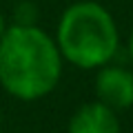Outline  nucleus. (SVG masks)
Returning <instances> with one entry per match:
<instances>
[{
	"mask_svg": "<svg viewBox=\"0 0 133 133\" xmlns=\"http://www.w3.org/2000/svg\"><path fill=\"white\" fill-rule=\"evenodd\" d=\"M66 133H120V120L115 111L95 100L73 111Z\"/></svg>",
	"mask_w": 133,
	"mask_h": 133,
	"instance_id": "20e7f679",
	"label": "nucleus"
},
{
	"mask_svg": "<svg viewBox=\"0 0 133 133\" xmlns=\"http://www.w3.org/2000/svg\"><path fill=\"white\" fill-rule=\"evenodd\" d=\"M62 56L38 24H11L0 36V87L16 100L36 102L58 87Z\"/></svg>",
	"mask_w": 133,
	"mask_h": 133,
	"instance_id": "f257e3e1",
	"label": "nucleus"
},
{
	"mask_svg": "<svg viewBox=\"0 0 133 133\" xmlns=\"http://www.w3.org/2000/svg\"><path fill=\"white\" fill-rule=\"evenodd\" d=\"M53 40L62 60L87 71L113 62L120 49L115 18L95 0H80L66 7L58 20Z\"/></svg>",
	"mask_w": 133,
	"mask_h": 133,
	"instance_id": "f03ea898",
	"label": "nucleus"
},
{
	"mask_svg": "<svg viewBox=\"0 0 133 133\" xmlns=\"http://www.w3.org/2000/svg\"><path fill=\"white\" fill-rule=\"evenodd\" d=\"M98 102L109 107L115 113L129 111L133 107V71L122 64H104L95 76Z\"/></svg>",
	"mask_w": 133,
	"mask_h": 133,
	"instance_id": "7ed1b4c3",
	"label": "nucleus"
},
{
	"mask_svg": "<svg viewBox=\"0 0 133 133\" xmlns=\"http://www.w3.org/2000/svg\"><path fill=\"white\" fill-rule=\"evenodd\" d=\"M5 29H7V22H5V16L0 14V36L5 33Z\"/></svg>",
	"mask_w": 133,
	"mask_h": 133,
	"instance_id": "0eeeda50",
	"label": "nucleus"
},
{
	"mask_svg": "<svg viewBox=\"0 0 133 133\" xmlns=\"http://www.w3.org/2000/svg\"><path fill=\"white\" fill-rule=\"evenodd\" d=\"M0 127H2V115H0Z\"/></svg>",
	"mask_w": 133,
	"mask_h": 133,
	"instance_id": "6e6552de",
	"label": "nucleus"
},
{
	"mask_svg": "<svg viewBox=\"0 0 133 133\" xmlns=\"http://www.w3.org/2000/svg\"><path fill=\"white\" fill-rule=\"evenodd\" d=\"M14 24H36V20H38V9L33 7V2H29V0H22V2H18L14 9Z\"/></svg>",
	"mask_w": 133,
	"mask_h": 133,
	"instance_id": "39448f33",
	"label": "nucleus"
},
{
	"mask_svg": "<svg viewBox=\"0 0 133 133\" xmlns=\"http://www.w3.org/2000/svg\"><path fill=\"white\" fill-rule=\"evenodd\" d=\"M127 53H129V60H131V64H133V31H131V36H129V47H127Z\"/></svg>",
	"mask_w": 133,
	"mask_h": 133,
	"instance_id": "423d86ee",
	"label": "nucleus"
}]
</instances>
